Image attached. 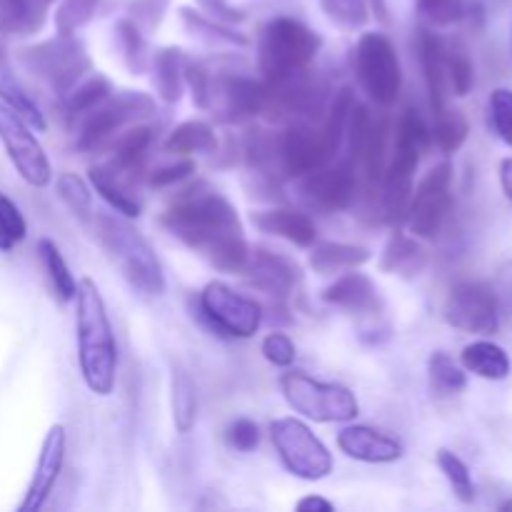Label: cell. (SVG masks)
Listing matches in <instances>:
<instances>
[{
    "instance_id": "cell-31",
    "label": "cell",
    "mask_w": 512,
    "mask_h": 512,
    "mask_svg": "<svg viewBox=\"0 0 512 512\" xmlns=\"http://www.w3.org/2000/svg\"><path fill=\"white\" fill-rule=\"evenodd\" d=\"M153 85L165 103H178L185 88V55L178 48H163L153 55Z\"/></svg>"
},
{
    "instance_id": "cell-23",
    "label": "cell",
    "mask_w": 512,
    "mask_h": 512,
    "mask_svg": "<svg viewBox=\"0 0 512 512\" xmlns=\"http://www.w3.org/2000/svg\"><path fill=\"white\" fill-rule=\"evenodd\" d=\"M150 145H153V128L140 123L130 125V128H125L123 133L108 145V148L113 150V160H110L108 165L115 173L123 175L125 180L133 183L135 175L143 168L145 158H148Z\"/></svg>"
},
{
    "instance_id": "cell-13",
    "label": "cell",
    "mask_w": 512,
    "mask_h": 512,
    "mask_svg": "<svg viewBox=\"0 0 512 512\" xmlns=\"http://www.w3.org/2000/svg\"><path fill=\"white\" fill-rule=\"evenodd\" d=\"M443 318L450 328L470 335H495L500 330L498 298L490 285L480 280H463L453 285L445 298Z\"/></svg>"
},
{
    "instance_id": "cell-3",
    "label": "cell",
    "mask_w": 512,
    "mask_h": 512,
    "mask_svg": "<svg viewBox=\"0 0 512 512\" xmlns=\"http://www.w3.org/2000/svg\"><path fill=\"white\" fill-rule=\"evenodd\" d=\"M93 218L95 235H98L100 245L110 255V260L118 265L130 288L143 295V298H158V295H163V265H160L153 245L130 223V218H123L115 210L113 213H95Z\"/></svg>"
},
{
    "instance_id": "cell-46",
    "label": "cell",
    "mask_w": 512,
    "mask_h": 512,
    "mask_svg": "<svg viewBox=\"0 0 512 512\" xmlns=\"http://www.w3.org/2000/svg\"><path fill=\"white\" fill-rule=\"evenodd\" d=\"M115 35H118V45L120 50H123L125 63L140 73L145 63V40L143 35H140V28L133 20H120V23L115 25Z\"/></svg>"
},
{
    "instance_id": "cell-21",
    "label": "cell",
    "mask_w": 512,
    "mask_h": 512,
    "mask_svg": "<svg viewBox=\"0 0 512 512\" xmlns=\"http://www.w3.org/2000/svg\"><path fill=\"white\" fill-rule=\"evenodd\" d=\"M320 298L328 305L350 310V313H375L380 308L378 285L373 283L370 275L360 273L358 268L345 270V275L330 283L320 293Z\"/></svg>"
},
{
    "instance_id": "cell-17",
    "label": "cell",
    "mask_w": 512,
    "mask_h": 512,
    "mask_svg": "<svg viewBox=\"0 0 512 512\" xmlns=\"http://www.w3.org/2000/svg\"><path fill=\"white\" fill-rule=\"evenodd\" d=\"M263 108V85L243 75L210 78L203 110H210L220 123H243Z\"/></svg>"
},
{
    "instance_id": "cell-54",
    "label": "cell",
    "mask_w": 512,
    "mask_h": 512,
    "mask_svg": "<svg viewBox=\"0 0 512 512\" xmlns=\"http://www.w3.org/2000/svg\"><path fill=\"white\" fill-rule=\"evenodd\" d=\"M500 185H503V193L505 198L512 203V158H505L500 160Z\"/></svg>"
},
{
    "instance_id": "cell-10",
    "label": "cell",
    "mask_w": 512,
    "mask_h": 512,
    "mask_svg": "<svg viewBox=\"0 0 512 512\" xmlns=\"http://www.w3.org/2000/svg\"><path fill=\"white\" fill-rule=\"evenodd\" d=\"M355 78L360 88L368 93L380 108L398 103L403 88V70H400L398 50L385 33H365L355 48Z\"/></svg>"
},
{
    "instance_id": "cell-12",
    "label": "cell",
    "mask_w": 512,
    "mask_h": 512,
    "mask_svg": "<svg viewBox=\"0 0 512 512\" xmlns=\"http://www.w3.org/2000/svg\"><path fill=\"white\" fill-rule=\"evenodd\" d=\"M450 208H453V165L445 160L425 173V178L410 195L408 215H405L410 233L415 238H435Z\"/></svg>"
},
{
    "instance_id": "cell-34",
    "label": "cell",
    "mask_w": 512,
    "mask_h": 512,
    "mask_svg": "<svg viewBox=\"0 0 512 512\" xmlns=\"http://www.w3.org/2000/svg\"><path fill=\"white\" fill-rule=\"evenodd\" d=\"M38 255L40 263H43L45 275L50 280V288H53V295L60 300V303H73L75 290H78V280L70 273L68 263H65L63 253H60L58 245L53 240L43 238L38 243Z\"/></svg>"
},
{
    "instance_id": "cell-42",
    "label": "cell",
    "mask_w": 512,
    "mask_h": 512,
    "mask_svg": "<svg viewBox=\"0 0 512 512\" xmlns=\"http://www.w3.org/2000/svg\"><path fill=\"white\" fill-rule=\"evenodd\" d=\"M180 15H183L185 28L193 35H198L205 43H230V45H245L248 40L243 35L233 33L230 28H225V23H218V20H210L208 15L195 13L190 8H180Z\"/></svg>"
},
{
    "instance_id": "cell-25",
    "label": "cell",
    "mask_w": 512,
    "mask_h": 512,
    "mask_svg": "<svg viewBox=\"0 0 512 512\" xmlns=\"http://www.w3.org/2000/svg\"><path fill=\"white\" fill-rule=\"evenodd\" d=\"M425 263H428V253L418 243V238L405 235L403 230H395L388 238V243H385L383 253H380L378 268L388 275L415 278V275L423 273Z\"/></svg>"
},
{
    "instance_id": "cell-45",
    "label": "cell",
    "mask_w": 512,
    "mask_h": 512,
    "mask_svg": "<svg viewBox=\"0 0 512 512\" xmlns=\"http://www.w3.org/2000/svg\"><path fill=\"white\" fill-rule=\"evenodd\" d=\"M490 123L495 135L512 148V90L495 88L490 93Z\"/></svg>"
},
{
    "instance_id": "cell-2",
    "label": "cell",
    "mask_w": 512,
    "mask_h": 512,
    "mask_svg": "<svg viewBox=\"0 0 512 512\" xmlns=\"http://www.w3.org/2000/svg\"><path fill=\"white\" fill-rule=\"evenodd\" d=\"M73 303L80 375L90 393L108 398L118 383V345L108 308L98 285L90 278L78 280Z\"/></svg>"
},
{
    "instance_id": "cell-22",
    "label": "cell",
    "mask_w": 512,
    "mask_h": 512,
    "mask_svg": "<svg viewBox=\"0 0 512 512\" xmlns=\"http://www.w3.org/2000/svg\"><path fill=\"white\" fill-rule=\"evenodd\" d=\"M253 223L260 233L275 235L280 240L298 245V248H313L318 243V228L313 218L293 208H268L255 210Z\"/></svg>"
},
{
    "instance_id": "cell-39",
    "label": "cell",
    "mask_w": 512,
    "mask_h": 512,
    "mask_svg": "<svg viewBox=\"0 0 512 512\" xmlns=\"http://www.w3.org/2000/svg\"><path fill=\"white\" fill-rule=\"evenodd\" d=\"M438 468L440 473L445 475V480L450 483V488H453L455 498L465 505L473 503L475 483H473V475H470V468L465 465V460L460 458V455H455L453 450L443 448L438 450Z\"/></svg>"
},
{
    "instance_id": "cell-35",
    "label": "cell",
    "mask_w": 512,
    "mask_h": 512,
    "mask_svg": "<svg viewBox=\"0 0 512 512\" xmlns=\"http://www.w3.org/2000/svg\"><path fill=\"white\" fill-rule=\"evenodd\" d=\"M468 135L470 125L468 118L463 115V110L448 108V105H445L440 113H435V125L433 130H430V140H433L443 153H458L465 145V140H468Z\"/></svg>"
},
{
    "instance_id": "cell-29",
    "label": "cell",
    "mask_w": 512,
    "mask_h": 512,
    "mask_svg": "<svg viewBox=\"0 0 512 512\" xmlns=\"http://www.w3.org/2000/svg\"><path fill=\"white\" fill-rule=\"evenodd\" d=\"M373 253L363 245L350 243H315L310 250V268L320 275H335L343 270L363 268L370 263Z\"/></svg>"
},
{
    "instance_id": "cell-7",
    "label": "cell",
    "mask_w": 512,
    "mask_h": 512,
    "mask_svg": "<svg viewBox=\"0 0 512 512\" xmlns=\"http://www.w3.org/2000/svg\"><path fill=\"white\" fill-rule=\"evenodd\" d=\"M155 113V103L150 95L133 93H110L100 105H95L90 113L80 118L78 135H75V148L83 153L108 148L125 128L150 118Z\"/></svg>"
},
{
    "instance_id": "cell-55",
    "label": "cell",
    "mask_w": 512,
    "mask_h": 512,
    "mask_svg": "<svg viewBox=\"0 0 512 512\" xmlns=\"http://www.w3.org/2000/svg\"><path fill=\"white\" fill-rule=\"evenodd\" d=\"M500 510L512 512V500H505V503H500Z\"/></svg>"
},
{
    "instance_id": "cell-40",
    "label": "cell",
    "mask_w": 512,
    "mask_h": 512,
    "mask_svg": "<svg viewBox=\"0 0 512 512\" xmlns=\"http://www.w3.org/2000/svg\"><path fill=\"white\" fill-rule=\"evenodd\" d=\"M55 185H58L60 200L68 205V210L75 215V218H80V220L93 218L95 215L93 213V190H90V185L85 183L80 175L60 173L58 180H55Z\"/></svg>"
},
{
    "instance_id": "cell-50",
    "label": "cell",
    "mask_w": 512,
    "mask_h": 512,
    "mask_svg": "<svg viewBox=\"0 0 512 512\" xmlns=\"http://www.w3.org/2000/svg\"><path fill=\"white\" fill-rule=\"evenodd\" d=\"M193 173V160H180V163L163 165V168L153 170V173H150V185H155V188H170V185H178L183 183V180H188Z\"/></svg>"
},
{
    "instance_id": "cell-44",
    "label": "cell",
    "mask_w": 512,
    "mask_h": 512,
    "mask_svg": "<svg viewBox=\"0 0 512 512\" xmlns=\"http://www.w3.org/2000/svg\"><path fill=\"white\" fill-rule=\"evenodd\" d=\"M25 235H28V223H25L23 213L8 195L0 193V240H3V250L18 245L20 240H25Z\"/></svg>"
},
{
    "instance_id": "cell-8",
    "label": "cell",
    "mask_w": 512,
    "mask_h": 512,
    "mask_svg": "<svg viewBox=\"0 0 512 512\" xmlns=\"http://www.w3.org/2000/svg\"><path fill=\"white\" fill-rule=\"evenodd\" d=\"M20 60L35 78L43 80L53 93L63 95V98L93 68L85 45L75 35L60 33L33 48H25L20 53Z\"/></svg>"
},
{
    "instance_id": "cell-48",
    "label": "cell",
    "mask_w": 512,
    "mask_h": 512,
    "mask_svg": "<svg viewBox=\"0 0 512 512\" xmlns=\"http://www.w3.org/2000/svg\"><path fill=\"white\" fill-rule=\"evenodd\" d=\"M260 353L275 368H290L298 358L295 353V343L285 333H268L263 338V345H260Z\"/></svg>"
},
{
    "instance_id": "cell-28",
    "label": "cell",
    "mask_w": 512,
    "mask_h": 512,
    "mask_svg": "<svg viewBox=\"0 0 512 512\" xmlns=\"http://www.w3.org/2000/svg\"><path fill=\"white\" fill-rule=\"evenodd\" d=\"M0 103H5L10 110H15V113H18L33 130H38V133L45 130L43 113H40L38 103L30 98V93L23 88L18 75H15L3 45H0Z\"/></svg>"
},
{
    "instance_id": "cell-4",
    "label": "cell",
    "mask_w": 512,
    "mask_h": 512,
    "mask_svg": "<svg viewBox=\"0 0 512 512\" xmlns=\"http://www.w3.org/2000/svg\"><path fill=\"white\" fill-rule=\"evenodd\" d=\"M280 393L290 410L313 423H353L360 403L343 383H325L305 370H288L280 375Z\"/></svg>"
},
{
    "instance_id": "cell-47",
    "label": "cell",
    "mask_w": 512,
    "mask_h": 512,
    "mask_svg": "<svg viewBox=\"0 0 512 512\" xmlns=\"http://www.w3.org/2000/svg\"><path fill=\"white\" fill-rule=\"evenodd\" d=\"M418 10L433 25H453L465 18L468 3L465 0H418Z\"/></svg>"
},
{
    "instance_id": "cell-36",
    "label": "cell",
    "mask_w": 512,
    "mask_h": 512,
    "mask_svg": "<svg viewBox=\"0 0 512 512\" xmlns=\"http://www.w3.org/2000/svg\"><path fill=\"white\" fill-rule=\"evenodd\" d=\"M430 388L438 395H460L468 388V370L455 363L448 353H433L428 360Z\"/></svg>"
},
{
    "instance_id": "cell-53",
    "label": "cell",
    "mask_w": 512,
    "mask_h": 512,
    "mask_svg": "<svg viewBox=\"0 0 512 512\" xmlns=\"http://www.w3.org/2000/svg\"><path fill=\"white\" fill-rule=\"evenodd\" d=\"M295 508H298L300 512H333L335 505L330 503V500L320 498V495H308V498L300 500Z\"/></svg>"
},
{
    "instance_id": "cell-32",
    "label": "cell",
    "mask_w": 512,
    "mask_h": 512,
    "mask_svg": "<svg viewBox=\"0 0 512 512\" xmlns=\"http://www.w3.org/2000/svg\"><path fill=\"white\" fill-rule=\"evenodd\" d=\"M170 408H173V425L180 435H188L198 420V390L193 378L185 370H173L170 375Z\"/></svg>"
},
{
    "instance_id": "cell-26",
    "label": "cell",
    "mask_w": 512,
    "mask_h": 512,
    "mask_svg": "<svg viewBox=\"0 0 512 512\" xmlns=\"http://www.w3.org/2000/svg\"><path fill=\"white\" fill-rule=\"evenodd\" d=\"M55 0H0V33L33 35L45 25Z\"/></svg>"
},
{
    "instance_id": "cell-9",
    "label": "cell",
    "mask_w": 512,
    "mask_h": 512,
    "mask_svg": "<svg viewBox=\"0 0 512 512\" xmlns=\"http://www.w3.org/2000/svg\"><path fill=\"white\" fill-rule=\"evenodd\" d=\"M270 440L280 463L290 475L318 483L333 473V453L300 418H278L270 423Z\"/></svg>"
},
{
    "instance_id": "cell-52",
    "label": "cell",
    "mask_w": 512,
    "mask_h": 512,
    "mask_svg": "<svg viewBox=\"0 0 512 512\" xmlns=\"http://www.w3.org/2000/svg\"><path fill=\"white\" fill-rule=\"evenodd\" d=\"M195 3L210 20H218V23H243L245 20L243 10L233 8L228 0H195Z\"/></svg>"
},
{
    "instance_id": "cell-43",
    "label": "cell",
    "mask_w": 512,
    "mask_h": 512,
    "mask_svg": "<svg viewBox=\"0 0 512 512\" xmlns=\"http://www.w3.org/2000/svg\"><path fill=\"white\" fill-rule=\"evenodd\" d=\"M100 0H60L55 8V30L60 35H75L93 20Z\"/></svg>"
},
{
    "instance_id": "cell-24",
    "label": "cell",
    "mask_w": 512,
    "mask_h": 512,
    "mask_svg": "<svg viewBox=\"0 0 512 512\" xmlns=\"http://www.w3.org/2000/svg\"><path fill=\"white\" fill-rule=\"evenodd\" d=\"M418 55L420 65H423V78L428 85V98L433 113H440L445 108V43L440 40L438 33L423 28L418 33Z\"/></svg>"
},
{
    "instance_id": "cell-30",
    "label": "cell",
    "mask_w": 512,
    "mask_h": 512,
    "mask_svg": "<svg viewBox=\"0 0 512 512\" xmlns=\"http://www.w3.org/2000/svg\"><path fill=\"white\" fill-rule=\"evenodd\" d=\"M460 365L468 373L485 380H505L512 370L510 355L505 353V348L490 343V340H475V343L465 345L460 353Z\"/></svg>"
},
{
    "instance_id": "cell-19",
    "label": "cell",
    "mask_w": 512,
    "mask_h": 512,
    "mask_svg": "<svg viewBox=\"0 0 512 512\" xmlns=\"http://www.w3.org/2000/svg\"><path fill=\"white\" fill-rule=\"evenodd\" d=\"M340 453L368 465H390L403 460L405 448L398 438L370 425H345L338 433Z\"/></svg>"
},
{
    "instance_id": "cell-20",
    "label": "cell",
    "mask_w": 512,
    "mask_h": 512,
    "mask_svg": "<svg viewBox=\"0 0 512 512\" xmlns=\"http://www.w3.org/2000/svg\"><path fill=\"white\" fill-rule=\"evenodd\" d=\"M243 275H248L250 283L263 293L275 295V298H285L295 290L300 283V265L290 260L288 255L273 253L268 248L250 250L248 263H245Z\"/></svg>"
},
{
    "instance_id": "cell-27",
    "label": "cell",
    "mask_w": 512,
    "mask_h": 512,
    "mask_svg": "<svg viewBox=\"0 0 512 512\" xmlns=\"http://www.w3.org/2000/svg\"><path fill=\"white\" fill-rule=\"evenodd\" d=\"M90 185H93L95 193L115 210L123 218H138L140 215V200L135 198V193L130 190V180H125L123 175L115 173L110 165H93L90 168Z\"/></svg>"
},
{
    "instance_id": "cell-37",
    "label": "cell",
    "mask_w": 512,
    "mask_h": 512,
    "mask_svg": "<svg viewBox=\"0 0 512 512\" xmlns=\"http://www.w3.org/2000/svg\"><path fill=\"white\" fill-rule=\"evenodd\" d=\"M113 93V83L103 73H93L90 78L80 80L68 95H65V110L70 118H83L85 113L103 103Z\"/></svg>"
},
{
    "instance_id": "cell-51",
    "label": "cell",
    "mask_w": 512,
    "mask_h": 512,
    "mask_svg": "<svg viewBox=\"0 0 512 512\" xmlns=\"http://www.w3.org/2000/svg\"><path fill=\"white\" fill-rule=\"evenodd\" d=\"M165 8H168V0H135L133 3V23L138 28H155V25L163 20Z\"/></svg>"
},
{
    "instance_id": "cell-41",
    "label": "cell",
    "mask_w": 512,
    "mask_h": 512,
    "mask_svg": "<svg viewBox=\"0 0 512 512\" xmlns=\"http://www.w3.org/2000/svg\"><path fill=\"white\" fill-rule=\"evenodd\" d=\"M320 8L328 15L330 23H335L343 30H360L368 25L370 0H320Z\"/></svg>"
},
{
    "instance_id": "cell-1",
    "label": "cell",
    "mask_w": 512,
    "mask_h": 512,
    "mask_svg": "<svg viewBox=\"0 0 512 512\" xmlns=\"http://www.w3.org/2000/svg\"><path fill=\"white\" fill-rule=\"evenodd\" d=\"M160 225L220 273H243L250 245L235 205L208 185L183 190L160 215Z\"/></svg>"
},
{
    "instance_id": "cell-5",
    "label": "cell",
    "mask_w": 512,
    "mask_h": 512,
    "mask_svg": "<svg viewBox=\"0 0 512 512\" xmlns=\"http://www.w3.org/2000/svg\"><path fill=\"white\" fill-rule=\"evenodd\" d=\"M320 35L295 18H273L260 35V73L265 80L305 70L320 53Z\"/></svg>"
},
{
    "instance_id": "cell-15",
    "label": "cell",
    "mask_w": 512,
    "mask_h": 512,
    "mask_svg": "<svg viewBox=\"0 0 512 512\" xmlns=\"http://www.w3.org/2000/svg\"><path fill=\"white\" fill-rule=\"evenodd\" d=\"M295 188H298L300 200L308 205L310 210H318L323 215L343 213L353 205L355 193H358V173L350 163L338 165H323L318 170L295 178Z\"/></svg>"
},
{
    "instance_id": "cell-14",
    "label": "cell",
    "mask_w": 512,
    "mask_h": 512,
    "mask_svg": "<svg viewBox=\"0 0 512 512\" xmlns=\"http://www.w3.org/2000/svg\"><path fill=\"white\" fill-rule=\"evenodd\" d=\"M0 143L20 178L33 188H45L53 180V168L33 128L15 110L0 103Z\"/></svg>"
},
{
    "instance_id": "cell-56",
    "label": "cell",
    "mask_w": 512,
    "mask_h": 512,
    "mask_svg": "<svg viewBox=\"0 0 512 512\" xmlns=\"http://www.w3.org/2000/svg\"><path fill=\"white\" fill-rule=\"evenodd\" d=\"M0 250H3V240H0Z\"/></svg>"
},
{
    "instance_id": "cell-38",
    "label": "cell",
    "mask_w": 512,
    "mask_h": 512,
    "mask_svg": "<svg viewBox=\"0 0 512 512\" xmlns=\"http://www.w3.org/2000/svg\"><path fill=\"white\" fill-rule=\"evenodd\" d=\"M445 70H448V78L455 95H458V98L470 95V90H473L475 85V65L468 48H465L460 40L445 45Z\"/></svg>"
},
{
    "instance_id": "cell-11",
    "label": "cell",
    "mask_w": 512,
    "mask_h": 512,
    "mask_svg": "<svg viewBox=\"0 0 512 512\" xmlns=\"http://www.w3.org/2000/svg\"><path fill=\"white\" fill-rule=\"evenodd\" d=\"M198 313L213 333L223 338H253L263 323V308L228 283L210 280L198 295Z\"/></svg>"
},
{
    "instance_id": "cell-33",
    "label": "cell",
    "mask_w": 512,
    "mask_h": 512,
    "mask_svg": "<svg viewBox=\"0 0 512 512\" xmlns=\"http://www.w3.org/2000/svg\"><path fill=\"white\" fill-rule=\"evenodd\" d=\"M165 150L180 158H190L195 153H215L218 150V135L203 120H188L180 123L165 140Z\"/></svg>"
},
{
    "instance_id": "cell-6",
    "label": "cell",
    "mask_w": 512,
    "mask_h": 512,
    "mask_svg": "<svg viewBox=\"0 0 512 512\" xmlns=\"http://www.w3.org/2000/svg\"><path fill=\"white\" fill-rule=\"evenodd\" d=\"M328 110V88L305 70L265 80L260 113L273 123H310Z\"/></svg>"
},
{
    "instance_id": "cell-49",
    "label": "cell",
    "mask_w": 512,
    "mask_h": 512,
    "mask_svg": "<svg viewBox=\"0 0 512 512\" xmlns=\"http://www.w3.org/2000/svg\"><path fill=\"white\" fill-rule=\"evenodd\" d=\"M225 440H228L230 448L240 450V453H253L260 445V428L248 418H240L235 423L228 425L225 430Z\"/></svg>"
},
{
    "instance_id": "cell-16",
    "label": "cell",
    "mask_w": 512,
    "mask_h": 512,
    "mask_svg": "<svg viewBox=\"0 0 512 512\" xmlns=\"http://www.w3.org/2000/svg\"><path fill=\"white\" fill-rule=\"evenodd\" d=\"M338 150L325 135L323 125L290 123L283 135H278V158L283 178H300V175L318 170L333 163Z\"/></svg>"
},
{
    "instance_id": "cell-18",
    "label": "cell",
    "mask_w": 512,
    "mask_h": 512,
    "mask_svg": "<svg viewBox=\"0 0 512 512\" xmlns=\"http://www.w3.org/2000/svg\"><path fill=\"white\" fill-rule=\"evenodd\" d=\"M65 428L63 425H53L45 433L43 445H40L38 463H35L33 478H30L28 490L23 495V503L18 505V512H38L45 508V503L53 495L55 485H58L60 473L65 465Z\"/></svg>"
}]
</instances>
